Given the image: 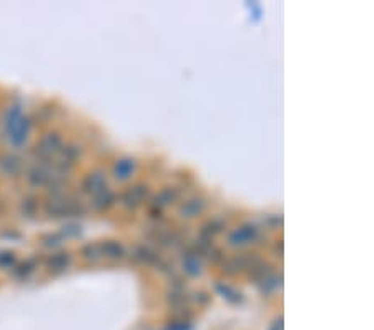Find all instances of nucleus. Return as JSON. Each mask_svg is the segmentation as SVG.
I'll list each match as a JSON object with an SVG mask.
<instances>
[{
    "mask_svg": "<svg viewBox=\"0 0 374 330\" xmlns=\"http://www.w3.org/2000/svg\"><path fill=\"white\" fill-rule=\"evenodd\" d=\"M175 199V194L172 192V189H166V190H163L161 192V195H160V203H170L172 200Z\"/></svg>",
    "mask_w": 374,
    "mask_h": 330,
    "instance_id": "nucleus-15",
    "label": "nucleus"
},
{
    "mask_svg": "<svg viewBox=\"0 0 374 330\" xmlns=\"http://www.w3.org/2000/svg\"><path fill=\"white\" fill-rule=\"evenodd\" d=\"M28 182L32 185H37V187H42V185H45L47 182H50L52 180V175H50V170L47 169L44 165H37L33 167L32 170L28 172Z\"/></svg>",
    "mask_w": 374,
    "mask_h": 330,
    "instance_id": "nucleus-3",
    "label": "nucleus"
},
{
    "mask_svg": "<svg viewBox=\"0 0 374 330\" xmlns=\"http://www.w3.org/2000/svg\"><path fill=\"white\" fill-rule=\"evenodd\" d=\"M113 202V194L110 190H101L95 195L93 199V207L96 210H104L105 207H108Z\"/></svg>",
    "mask_w": 374,
    "mask_h": 330,
    "instance_id": "nucleus-9",
    "label": "nucleus"
},
{
    "mask_svg": "<svg viewBox=\"0 0 374 330\" xmlns=\"http://www.w3.org/2000/svg\"><path fill=\"white\" fill-rule=\"evenodd\" d=\"M145 195H147V189L138 185V187H133V189H130L128 192H126L123 199L128 205H138V203L143 200Z\"/></svg>",
    "mask_w": 374,
    "mask_h": 330,
    "instance_id": "nucleus-8",
    "label": "nucleus"
},
{
    "mask_svg": "<svg viewBox=\"0 0 374 330\" xmlns=\"http://www.w3.org/2000/svg\"><path fill=\"white\" fill-rule=\"evenodd\" d=\"M82 254L87 260H92V262H96L101 259L100 245H87V247L82 250Z\"/></svg>",
    "mask_w": 374,
    "mask_h": 330,
    "instance_id": "nucleus-12",
    "label": "nucleus"
},
{
    "mask_svg": "<svg viewBox=\"0 0 374 330\" xmlns=\"http://www.w3.org/2000/svg\"><path fill=\"white\" fill-rule=\"evenodd\" d=\"M258 230L255 227H241V229L234 230L231 235H230V242L233 245H243V244H248L250 240H253L256 237Z\"/></svg>",
    "mask_w": 374,
    "mask_h": 330,
    "instance_id": "nucleus-4",
    "label": "nucleus"
},
{
    "mask_svg": "<svg viewBox=\"0 0 374 330\" xmlns=\"http://www.w3.org/2000/svg\"><path fill=\"white\" fill-rule=\"evenodd\" d=\"M22 169L20 159L15 157V155H4L0 159V170H2L5 175H17Z\"/></svg>",
    "mask_w": 374,
    "mask_h": 330,
    "instance_id": "nucleus-5",
    "label": "nucleus"
},
{
    "mask_svg": "<svg viewBox=\"0 0 374 330\" xmlns=\"http://www.w3.org/2000/svg\"><path fill=\"white\" fill-rule=\"evenodd\" d=\"M33 268H35L33 260H28V262L22 263V265H19L15 268V275H17V277H27V275H30L33 272Z\"/></svg>",
    "mask_w": 374,
    "mask_h": 330,
    "instance_id": "nucleus-13",
    "label": "nucleus"
},
{
    "mask_svg": "<svg viewBox=\"0 0 374 330\" xmlns=\"http://www.w3.org/2000/svg\"><path fill=\"white\" fill-rule=\"evenodd\" d=\"M104 185H105V177L101 172L90 173V175L83 180V190L88 192V194H93V195H96L98 192L104 190Z\"/></svg>",
    "mask_w": 374,
    "mask_h": 330,
    "instance_id": "nucleus-2",
    "label": "nucleus"
},
{
    "mask_svg": "<svg viewBox=\"0 0 374 330\" xmlns=\"http://www.w3.org/2000/svg\"><path fill=\"white\" fill-rule=\"evenodd\" d=\"M14 262H15L14 255L9 254V252H5V254H0V265H2V267H9Z\"/></svg>",
    "mask_w": 374,
    "mask_h": 330,
    "instance_id": "nucleus-14",
    "label": "nucleus"
},
{
    "mask_svg": "<svg viewBox=\"0 0 374 330\" xmlns=\"http://www.w3.org/2000/svg\"><path fill=\"white\" fill-rule=\"evenodd\" d=\"M60 147H62V139L57 134H47L44 139L40 140L37 152L42 157H52L53 154H57Z\"/></svg>",
    "mask_w": 374,
    "mask_h": 330,
    "instance_id": "nucleus-1",
    "label": "nucleus"
},
{
    "mask_svg": "<svg viewBox=\"0 0 374 330\" xmlns=\"http://www.w3.org/2000/svg\"><path fill=\"white\" fill-rule=\"evenodd\" d=\"M133 162L125 159V160H120L118 164L115 165V175L120 177V178H126L130 177V173L133 172Z\"/></svg>",
    "mask_w": 374,
    "mask_h": 330,
    "instance_id": "nucleus-10",
    "label": "nucleus"
},
{
    "mask_svg": "<svg viewBox=\"0 0 374 330\" xmlns=\"http://www.w3.org/2000/svg\"><path fill=\"white\" fill-rule=\"evenodd\" d=\"M100 252H101V257H108V259H120V257H123L122 245H118L117 242L101 244L100 245Z\"/></svg>",
    "mask_w": 374,
    "mask_h": 330,
    "instance_id": "nucleus-7",
    "label": "nucleus"
},
{
    "mask_svg": "<svg viewBox=\"0 0 374 330\" xmlns=\"http://www.w3.org/2000/svg\"><path fill=\"white\" fill-rule=\"evenodd\" d=\"M48 268L53 270V272H62L69 267L70 263V255L69 254H63V252H60V254H53L50 259H48Z\"/></svg>",
    "mask_w": 374,
    "mask_h": 330,
    "instance_id": "nucleus-6",
    "label": "nucleus"
},
{
    "mask_svg": "<svg viewBox=\"0 0 374 330\" xmlns=\"http://www.w3.org/2000/svg\"><path fill=\"white\" fill-rule=\"evenodd\" d=\"M201 208H203V202L200 199H193L185 203L182 212L186 214V217H193V215H196Z\"/></svg>",
    "mask_w": 374,
    "mask_h": 330,
    "instance_id": "nucleus-11",
    "label": "nucleus"
}]
</instances>
